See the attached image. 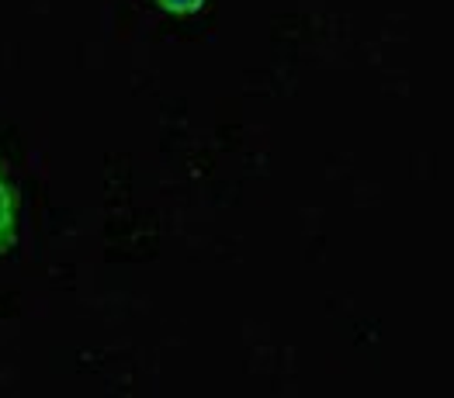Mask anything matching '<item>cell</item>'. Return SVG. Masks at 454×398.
Returning <instances> with one entry per match:
<instances>
[{
  "instance_id": "cell-1",
  "label": "cell",
  "mask_w": 454,
  "mask_h": 398,
  "mask_svg": "<svg viewBox=\"0 0 454 398\" xmlns=\"http://www.w3.org/2000/svg\"><path fill=\"white\" fill-rule=\"evenodd\" d=\"M14 191H11V183L0 177V246L11 239V232H14Z\"/></svg>"
},
{
  "instance_id": "cell-2",
  "label": "cell",
  "mask_w": 454,
  "mask_h": 398,
  "mask_svg": "<svg viewBox=\"0 0 454 398\" xmlns=\"http://www.w3.org/2000/svg\"><path fill=\"white\" fill-rule=\"evenodd\" d=\"M163 7H170V11H181V14H191V11H198L205 0H160Z\"/></svg>"
}]
</instances>
